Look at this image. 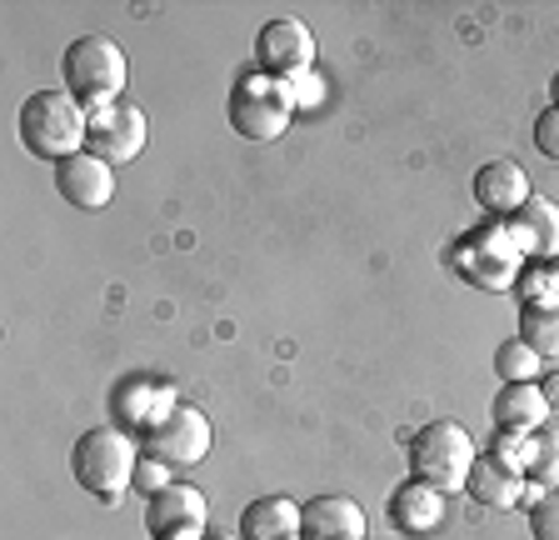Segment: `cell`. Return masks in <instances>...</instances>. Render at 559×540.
Listing matches in <instances>:
<instances>
[{"mask_svg":"<svg viewBox=\"0 0 559 540\" xmlns=\"http://www.w3.org/2000/svg\"><path fill=\"white\" fill-rule=\"evenodd\" d=\"M15 136L35 161H70L91 151V110L70 91H35L15 116Z\"/></svg>","mask_w":559,"mask_h":540,"instance_id":"obj_1","label":"cell"},{"mask_svg":"<svg viewBox=\"0 0 559 540\" xmlns=\"http://www.w3.org/2000/svg\"><path fill=\"white\" fill-rule=\"evenodd\" d=\"M135 466H140L135 441H130L126 431H116V425H95V431H85L81 441H75V450H70V476H75V485L105 505H116L120 495L135 485Z\"/></svg>","mask_w":559,"mask_h":540,"instance_id":"obj_2","label":"cell"},{"mask_svg":"<svg viewBox=\"0 0 559 540\" xmlns=\"http://www.w3.org/2000/svg\"><path fill=\"white\" fill-rule=\"evenodd\" d=\"M60 75H66V91L85 110H105L126 95L130 60L110 36H81V40H70L66 56H60Z\"/></svg>","mask_w":559,"mask_h":540,"instance_id":"obj_3","label":"cell"},{"mask_svg":"<svg viewBox=\"0 0 559 540\" xmlns=\"http://www.w3.org/2000/svg\"><path fill=\"white\" fill-rule=\"evenodd\" d=\"M479 450L460 421H430L409 435V476L435 491H465L469 470H475Z\"/></svg>","mask_w":559,"mask_h":540,"instance_id":"obj_4","label":"cell"},{"mask_svg":"<svg viewBox=\"0 0 559 540\" xmlns=\"http://www.w3.org/2000/svg\"><path fill=\"white\" fill-rule=\"evenodd\" d=\"M295 120V101L285 81H270V75H240L230 91V126L245 141H280L285 126Z\"/></svg>","mask_w":559,"mask_h":540,"instance_id":"obj_5","label":"cell"},{"mask_svg":"<svg viewBox=\"0 0 559 540\" xmlns=\"http://www.w3.org/2000/svg\"><path fill=\"white\" fill-rule=\"evenodd\" d=\"M314 60V36L300 15H280V21H265L255 36V66L270 81H295V75L310 71Z\"/></svg>","mask_w":559,"mask_h":540,"instance_id":"obj_6","label":"cell"},{"mask_svg":"<svg viewBox=\"0 0 559 540\" xmlns=\"http://www.w3.org/2000/svg\"><path fill=\"white\" fill-rule=\"evenodd\" d=\"M475 260H485V270L475 275L479 285H489V291H504V285H514V275H520V260H524L514 225L510 221H504V225L495 221V225H485V231L469 235L465 246H460V256H454V266L469 270Z\"/></svg>","mask_w":559,"mask_h":540,"instance_id":"obj_7","label":"cell"},{"mask_svg":"<svg viewBox=\"0 0 559 540\" xmlns=\"http://www.w3.org/2000/svg\"><path fill=\"white\" fill-rule=\"evenodd\" d=\"M145 450L165 466H200L210 456V421L195 406H175L160 425L145 431Z\"/></svg>","mask_w":559,"mask_h":540,"instance_id":"obj_8","label":"cell"},{"mask_svg":"<svg viewBox=\"0 0 559 540\" xmlns=\"http://www.w3.org/2000/svg\"><path fill=\"white\" fill-rule=\"evenodd\" d=\"M140 151H145V110L126 106V101L91 110V155H100L105 165H126Z\"/></svg>","mask_w":559,"mask_h":540,"instance_id":"obj_9","label":"cell"},{"mask_svg":"<svg viewBox=\"0 0 559 540\" xmlns=\"http://www.w3.org/2000/svg\"><path fill=\"white\" fill-rule=\"evenodd\" d=\"M56 190L66 206H75V211H105L110 196H116V171H110L100 155L81 151V155H70V161L56 165Z\"/></svg>","mask_w":559,"mask_h":540,"instance_id":"obj_10","label":"cell"},{"mask_svg":"<svg viewBox=\"0 0 559 540\" xmlns=\"http://www.w3.org/2000/svg\"><path fill=\"white\" fill-rule=\"evenodd\" d=\"M205 516H210L205 491H195V485H165L145 505V530L155 540H170V536H186V530H205Z\"/></svg>","mask_w":559,"mask_h":540,"instance_id":"obj_11","label":"cell"},{"mask_svg":"<svg viewBox=\"0 0 559 540\" xmlns=\"http://www.w3.org/2000/svg\"><path fill=\"white\" fill-rule=\"evenodd\" d=\"M370 520H365L360 501L349 495H314L310 505H300V536L305 540H365Z\"/></svg>","mask_w":559,"mask_h":540,"instance_id":"obj_12","label":"cell"},{"mask_svg":"<svg viewBox=\"0 0 559 540\" xmlns=\"http://www.w3.org/2000/svg\"><path fill=\"white\" fill-rule=\"evenodd\" d=\"M530 196H535V190H530V176H524L514 161H485L475 171V200H479V211L514 215Z\"/></svg>","mask_w":559,"mask_h":540,"instance_id":"obj_13","label":"cell"},{"mask_svg":"<svg viewBox=\"0 0 559 540\" xmlns=\"http://www.w3.org/2000/svg\"><path fill=\"white\" fill-rule=\"evenodd\" d=\"M489 415H495V425H500L504 435H535L539 425L549 421V406H545V396H539V380H514V386H500V396H495Z\"/></svg>","mask_w":559,"mask_h":540,"instance_id":"obj_14","label":"cell"},{"mask_svg":"<svg viewBox=\"0 0 559 540\" xmlns=\"http://www.w3.org/2000/svg\"><path fill=\"white\" fill-rule=\"evenodd\" d=\"M514 235H520V250L535 260H555L559 256V206L549 196H530L514 211Z\"/></svg>","mask_w":559,"mask_h":540,"instance_id":"obj_15","label":"cell"},{"mask_svg":"<svg viewBox=\"0 0 559 540\" xmlns=\"http://www.w3.org/2000/svg\"><path fill=\"white\" fill-rule=\"evenodd\" d=\"M240 540H300V505L290 495H260L240 510Z\"/></svg>","mask_w":559,"mask_h":540,"instance_id":"obj_16","label":"cell"},{"mask_svg":"<svg viewBox=\"0 0 559 540\" xmlns=\"http://www.w3.org/2000/svg\"><path fill=\"white\" fill-rule=\"evenodd\" d=\"M440 516H444V491H435V485H425V481H405L390 495V520H395V530H405V536H430V530L440 526Z\"/></svg>","mask_w":559,"mask_h":540,"instance_id":"obj_17","label":"cell"},{"mask_svg":"<svg viewBox=\"0 0 559 540\" xmlns=\"http://www.w3.org/2000/svg\"><path fill=\"white\" fill-rule=\"evenodd\" d=\"M465 491L475 495L479 505H495V510H510V505H520V501H524V491H530V481H524L520 470L500 466V460H495V456H489V450H485V456L475 460V470H469Z\"/></svg>","mask_w":559,"mask_h":540,"instance_id":"obj_18","label":"cell"},{"mask_svg":"<svg viewBox=\"0 0 559 540\" xmlns=\"http://www.w3.org/2000/svg\"><path fill=\"white\" fill-rule=\"evenodd\" d=\"M116 406H120V421H126V425L151 431V425H160L165 415L180 406V400H175L170 380H130V386L116 396Z\"/></svg>","mask_w":559,"mask_h":540,"instance_id":"obj_19","label":"cell"},{"mask_svg":"<svg viewBox=\"0 0 559 540\" xmlns=\"http://www.w3.org/2000/svg\"><path fill=\"white\" fill-rule=\"evenodd\" d=\"M520 341L539 355V361H559V301L520 310Z\"/></svg>","mask_w":559,"mask_h":540,"instance_id":"obj_20","label":"cell"},{"mask_svg":"<svg viewBox=\"0 0 559 540\" xmlns=\"http://www.w3.org/2000/svg\"><path fill=\"white\" fill-rule=\"evenodd\" d=\"M524 481L539 485V491H559V425H539V431L530 435Z\"/></svg>","mask_w":559,"mask_h":540,"instance_id":"obj_21","label":"cell"},{"mask_svg":"<svg viewBox=\"0 0 559 540\" xmlns=\"http://www.w3.org/2000/svg\"><path fill=\"white\" fill-rule=\"evenodd\" d=\"M495 376H500L504 386H514V380H539V355L530 351L520 336H514V341H500L495 345Z\"/></svg>","mask_w":559,"mask_h":540,"instance_id":"obj_22","label":"cell"},{"mask_svg":"<svg viewBox=\"0 0 559 540\" xmlns=\"http://www.w3.org/2000/svg\"><path fill=\"white\" fill-rule=\"evenodd\" d=\"M530 536L559 540V491H545L535 505H530Z\"/></svg>","mask_w":559,"mask_h":540,"instance_id":"obj_23","label":"cell"},{"mask_svg":"<svg viewBox=\"0 0 559 540\" xmlns=\"http://www.w3.org/2000/svg\"><path fill=\"white\" fill-rule=\"evenodd\" d=\"M535 151L559 165V106H549L535 116Z\"/></svg>","mask_w":559,"mask_h":540,"instance_id":"obj_24","label":"cell"},{"mask_svg":"<svg viewBox=\"0 0 559 540\" xmlns=\"http://www.w3.org/2000/svg\"><path fill=\"white\" fill-rule=\"evenodd\" d=\"M290 85V101H295V110H314L320 101H325V81L314 71H305V75H295V81H285Z\"/></svg>","mask_w":559,"mask_h":540,"instance_id":"obj_25","label":"cell"},{"mask_svg":"<svg viewBox=\"0 0 559 540\" xmlns=\"http://www.w3.org/2000/svg\"><path fill=\"white\" fill-rule=\"evenodd\" d=\"M135 485H140V491H151V495H160L165 485H170V481H165V460H155V456L140 460V466H135Z\"/></svg>","mask_w":559,"mask_h":540,"instance_id":"obj_26","label":"cell"},{"mask_svg":"<svg viewBox=\"0 0 559 540\" xmlns=\"http://www.w3.org/2000/svg\"><path fill=\"white\" fill-rule=\"evenodd\" d=\"M539 396H545L549 415H559V371H555V376H539Z\"/></svg>","mask_w":559,"mask_h":540,"instance_id":"obj_27","label":"cell"},{"mask_svg":"<svg viewBox=\"0 0 559 540\" xmlns=\"http://www.w3.org/2000/svg\"><path fill=\"white\" fill-rule=\"evenodd\" d=\"M549 95H555V106H559V75H555V85H549Z\"/></svg>","mask_w":559,"mask_h":540,"instance_id":"obj_28","label":"cell"},{"mask_svg":"<svg viewBox=\"0 0 559 540\" xmlns=\"http://www.w3.org/2000/svg\"><path fill=\"white\" fill-rule=\"evenodd\" d=\"M549 270H555V285H559V256H555V260H549Z\"/></svg>","mask_w":559,"mask_h":540,"instance_id":"obj_29","label":"cell"}]
</instances>
